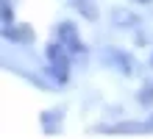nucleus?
<instances>
[{
    "mask_svg": "<svg viewBox=\"0 0 153 139\" xmlns=\"http://www.w3.org/2000/svg\"><path fill=\"white\" fill-rule=\"evenodd\" d=\"M3 25H11V8H8V0H3Z\"/></svg>",
    "mask_w": 153,
    "mask_h": 139,
    "instance_id": "6",
    "label": "nucleus"
},
{
    "mask_svg": "<svg viewBox=\"0 0 153 139\" xmlns=\"http://www.w3.org/2000/svg\"><path fill=\"white\" fill-rule=\"evenodd\" d=\"M137 3H150V0H137Z\"/></svg>",
    "mask_w": 153,
    "mask_h": 139,
    "instance_id": "7",
    "label": "nucleus"
},
{
    "mask_svg": "<svg viewBox=\"0 0 153 139\" xmlns=\"http://www.w3.org/2000/svg\"><path fill=\"white\" fill-rule=\"evenodd\" d=\"M56 39L64 45L70 53H81V50H84V42H81L78 28H75L73 22H61V25H59V31H56Z\"/></svg>",
    "mask_w": 153,
    "mask_h": 139,
    "instance_id": "2",
    "label": "nucleus"
},
{
    "mask_svg": "<svg viewBox=\"0 0 153 139\" xmlns=\"http://www.w3.org/2000/svg\"><path fill=\"white\" fill-rule=\"evenodd\" d=\"M111 22L117 28H131V25H137V14H131V11H125V8H114L111 11Z\"/></svg>",
    "mask_w": 153,
    "mask_h": 139,
    "instance_id": "4",
    "label": "nucleus"
},
{
    "mask_svg": "<svg viewBox=\"0 0 153 139\" xmlns=\"http://www.w3.org/2000/svg\"><path fill=\"white\" fill-rule=\"evenodd\" d=\"M103 61L111 64V67H114L117 72H123V75H128V72H131V59H128L125 53L114 50V48H106V50H103Z\"/></svg>",
    "mask_w": 153,
    "mask_h": 139,
    "instance_id": "3",
    "label": "nucleus"
},
{
    "mask_svg": "<svg viewBox=\"0 0 153 139\" xmlns=\"http://www.w3.org/2000/svg\"><path fill=\"white\" fill-rule=\"evenodd\" d=\"M139 103L142 106H150L153 103V86H145V89L139 92Z\"/></svg>",
    "mask_w": 153,
    "mask_h": 139,
    "instance_id": "5",
    "label": "nucleus"
},
{
    "mask_svg": "<svg viewBox=\"0 0 153 139\" xmlns=\"http://www.w3.org/2000/svg\"><path fill=\"white\" fill-rule=\"evenodd\" d=\"M70 50L64 48L61 42H53L50 48H48V61H50V70H53V75H56L59 81H67L70 75Z\"/></svg>",
    "mask_w": 153,
    "mask_h": 139,
    "instance_id": "1",
    "label": "nucleus"
}]
</instances>
